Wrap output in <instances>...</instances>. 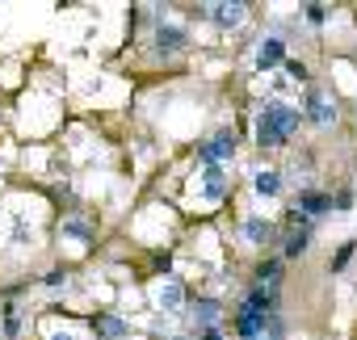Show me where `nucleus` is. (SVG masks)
<instances>
[{"mask_svg":"<svg viewBox=\"0 0 357 340\" xmlns=\"http://www.w3.org/2000/svg\"><path fill=\"white\" fill-rule=\"evenodd\" d=\"M303 114L294 105H282V101H269L257 118V143L261 147H278V143H290V134L298 130Z\"/></svg>","mask_w":357,"mask_h":340,"instance_id":"f257e3e1","label":"nucleus"},{"mask_svg":"<svg viewBox=\"0 0 357 340\" xmlns=\"http://www.w3.org/2000/svg\"><path fill=\"white\" fill-rule=\"evenodd\" d=\"M303 114H307L315 126H332V118H336V101H332L328 93L311 88V93H307V105H303Z\"/></svg>","mask_w":357,"mask_h":340,"instance_id":"f03ea898","label":"nucleus"},{"mask_svg":"<svg viewBox=\"0 0 357 340\" xmlns=\"http://www.w3.org/2000/svg\"><path fill=\"white\" fill-rule=\"evenodd\" d=\"M231 155H236V134H231V130H219V134L202 147V164H206V168H219V164L231 160Z\"/></svg>","mask_w":357,"mask_h":340,"instance_id":"7ed1b4c3","label":"nucleus"},{"mask_svg":"<svg viewBox=\"0 0 357 340\" xmlns=\"http://www.w3.org/2000/svg\"><path fill=\"white\" fill-rule=\"evenodd\" d=\"M215 26H223V30H236L244 17H248V5H240V0H236V5H211V9H202Z\"/></svg>","mask_w":357,"mask_h":340,"instance_id":"20e7f679","label":"nucleus"},{"mask_svg":"<svg viewBox=\"0 0 357 340\" xmlns=\"http://www.w3.org/2000/svg\"><path fill=\"white\" fill-rule=\"evenodd\" d=\"M286 59V42L282 38H261L257 42V68L265 72V68H278Z\"/></svg>","mask_w":357,"mask_h":340,"instance_id":"39448f33","label":"nucleus"},{"mask_svg":"<svg viewBox=\"0 0 357 340\" xmlns=\"http://www.w3.org/2000/svg\"><path fill=\"white\" fill-rule=\"evenodd\" d=\"M202 198H206V202H223V198H227V177H223V168H206V173H202Z\"/></svg>","mask_w":357,"mask_h":340,"instance_id":"423d86ee","label":"nucleus"},{"mask_svg":"<svg viewBox=\"0 0 357 340\" xmlns=\"http://www.w3.org/2000/svg\"><path fill=\"white\" fill-rule=\"evenodd\" d=\"M93 332L101 340H126V319L122 315H97L93 319Z\"/></svg>","mask_w":357,"mask_h":340,"instance_id":"0eeeda50","label":"nucleus"},{"mask_svg":"<svg viewBox=\"0 0 357 340\" xmlns=\"http://www.w3.org/2000/svg\"><path fill=\"white\" fill-rule=\"evenodd\" d=\"M185 30H176V26H160V34H155V47L164 51V55H176V51H185Z\"/></svg>","mask_w":357,"mask_h":340,"instance_id":"6e6552de","label":"nucleus"},{"mask_svg":"<svg viewBox=\"0 0 357 340\" xmlns=\"http://www.w3.org/2000/svg\"><path fill=\"white\" fill-rule=\"evenodd\" d=\"M303 219H315V215H324V210H332V198H324V194H298V206H294Z\"/></svg>","mask_w":357,"mask_h":340,"instance_id":"1a4fd4ad","label":"nucleus"},{"mask_svg":"<svg viewBox=\"0 0 357 340\" xmlns=\"http://www.w3.org/2000/svg\"><path fill=\"white\" fill-rule=\"evenodd\" d=\"M252 190H257L261 198H273V194L282 190V173H273V168H265V173H257V177H252Z\"/></svg>","mask_w":357,"mask_h":340,"instance_id":"9d476101","label":"nucleus"},{"mask_svg":"<svg viewBox=\"0 0 357 340\" xmlns=\"http://www.w3.org/2000/svg\"><path fill=\"white\" fill-rule=\"evenodd\" d=\"M181 302H185V290H181V281H172V277H168V281H164V290H160V307H164V311H176Z\"/></svg>","mask_w":357,"mask_h":340,"instance_id":"9b49d317","label":"nucleus"},{"mask_svg":"<svg viewBox=\"0 0 357 340\" xmlns=\"http://www.w3.org/2000/svg\"><path fill=\"white\" fill-rule=\"evenodd\" d=\"M265 319H269V315H257V311H240V323H236V327H240V336L257 340V332L265 327Z\"/></svg>","mask_w":357,"mask_h":340,"instance_id":"f8f14e48","label":"nucleus"},{"mask_svg":"<svg viewBox=\"0 0 357 340\" xmlns=\"http://www.w3.org/2000/svg\"><path fill=\"white\" fill-rule=\"evenodd\" d=\"M269 307H273V290H265V286H261V290H252V294H248V302H244V311H257V315H265Z\"/></svg>","mask_w":357,"mask_h":340,"instance_id":"ddd939ff","label":"nucleus"},{"mask_svg":"<svg viewBox=\"0 0 357 340\" xmlns=\"http://www.w3.org/2000/svg\"><path fill=\"white\" fill-rule=\"evenodd\" d=\"M244 240L265 244V240H269V223H265V219H248V223H244Z\"/></svg>","mask_w":357,"mask_h":340,"instance_id":"4468645a","label":"nucleus"},{"mask_svg":"<svg viewBox=\"0 0 357 340\" xmlns=\"http://www.w3.org/2000/svg\"><path fill=\"white\" fill-rule=\"evenodd\" d=\"M307 244H311V235H307V231H294V235L286 240V256H303Z\"/></svg>","mask_w":357,"mask_h":340,"instance_id":"2eb2a0df","label":"nucleus"},{"mask_svg":"<svg viewBox=\"0 0 357 340\" xmlns=\"http://www.w3.org/2000/svg\"><path fill=\"white\" fill-rule=\"evenodd\" d=\"M194 311H198V319H202V323H215V315H219V302H211V298H202V302H198Z\"/></svg>","mask_w":357,"mask_h":340,"instance_id":"dca6fc26","label":"nucleus"},{"mask_svg":"<svg viewBox=\"0 0 357 340\" xmlns=\"http://www.w3.org/2000/svg\"><path fill=\"white\" fill-rule=\"evenodd\" d=\"M286 76H290V80H294V84H303V80H307V68H303V63H294V59H290V63H286Z\"/></svg>","mask_w":357,"mask_h":340,"instance_id":"f3484780","label":"nucleus"},{"mask_svg":"<svg viewBox=\"0 0 357 340\" xmlns=\"http://www.w3.org/2000/svg\"><path fill=\"white\" fill-rule=\"evenodd\" d=\"M353 248H357V244H344V248L336 252V261H332V269H344V265H349V256H353Z\"/></svg>","mask_w":357,"mask_h":340,"instance_id":"a211bd4d","label":"nucleus"},{"mask_svg":"<svg viewBox=\"0 0 357 340\" xmlns=\"http://www.w3.org/2000/svg\"><path fill=\"white\" fill-rule=\"evenodd\" d=\"M324 17H328V9H324V5H307V22H315V26H319Z\"/></svg>","mask_w":357,"mask_h":340,"instance_id":"6ab92c4d","label":"nucleus"},{"mask_svg":"<svg viewBox=\"0 0 357 340\" xmlns=\"http://www.w3.org/2000/svg\"><path fill=\"white\" fill-rule=\"evenodd\" d=\"M257 277H261V281H265V277L273 281V277H278V261H269V265H261V269H257Z\"/></svg>","mask_w":357,"mask_h":340,"instance_id":"aec40b11","label":"nucleus"},{"mask_svg":"<svg viewBox=\"0 0 357 340\" xmlns=\"http://www.w3.org/2000/svg\"><path fill=\"white\" fill-rule=\"evenodd\" d=\"M202 340H223V336H219V332H215V327H211V332H206V336H202Z\"/></svg>","mask_w":357,"mask_h":340,"instance_id":"412c9836","label":"nucleus"},{"mask_svg":"<svg viewBox=\"0 0 357 340\" xmlns=\"http://www.w3.org/2000/svg\"><path fill=\"white\" fill-rule=\"evenodd\" d=\"M51 340H72V336H68V332H59V336H51Z\"/></svg>","mask_w":357,"mask_h":340,"instance_id":"4be33fe9","label":"nucleus"},{"mask_svg":"<svg viewBox=\"0 0 357 340\" xmlns=\"http://www.w3.org/2000/svg\"><path fill=\"white\" fill-rule=\"evenodd\" d=\"M172 340H181V336H172Z\"/></svg>","mask_w":357,"mask_h":340,"instance_id":"5701e85b","label":"nucleus"}]
</instances>
